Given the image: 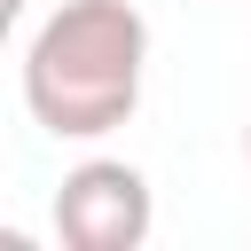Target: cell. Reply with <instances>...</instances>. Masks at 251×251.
Here are the masks:
<instances>
[{"label":"cell","mask_w":251,"mask_h":251,"mask_svg":"<svg viewBox=\"0 0 251 251\" xmlns=\"http://www.w3.org/2000/svg\"><path fill=\"white\" fill-rule=\"evenodd\" d=\"M149 24L133 0H63L24 47V102L55 141H102L133 118Z\"/></svg>","instance_id":"obj_1"},{"label":"cell","mask_w":251,"mask_h":251,"mask_svg":"<svg viewBox=\"0 0 251 251\" xmlns=\"http://www.w3.org/2000/svg\"><path fill=\"white\" fill-rule=\"evenodd\" d=\"M149 220H157L149 180L126 157H86L55 188V235L71 251H141L149 243Z\"/></svg>","instance_id":"obj_2"},{"label":"cell","mask_w":251,"mask_h":251,"mask_svg":"<svg viewBox=\"0 0 251 251\" xmlns=\"http://www.w3.org/2000/svg\"><path fill=\"white\" fill-rule=\"evenodd\" d=\"M243 157H251V126H243Z\"/></svg>","instance_id":"obj_3"}]
</instances>
